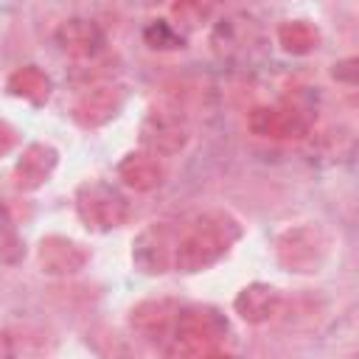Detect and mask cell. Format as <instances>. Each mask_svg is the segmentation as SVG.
<instances>
[{
  "label": "cell",
  "mask_w": 359,
  "mask_h": 359,
  "mask_svg": "<svg viewBox=\"0 0 359 359\" xmlns=\"http://www.w3.org/2000/svg\"><path fill=\"white\" fill-rule=\"evenodd\" d=\"M126 95L129 93H126L123 84H98V87H90V90H84L76 98L70 115H73V121L81 129H98V126H104V123H109L112 118L121 115V109L126 104Z\"/></svg>",
  "instance_id": "obj_7"
},
{
  "label": "cell",
  "mask_w": 359,
  "mask_h": 359,
  "mask_svg": "<svg viewBox=\"0 0 359 359\" xmlns=\"http://www.w3.org/2000/svg\"><path fill=\"white\" fill-rule=\"evenodd\" d=\"M118 177H121V182L126 188L146 194V191H154V188L163 185L165 168H163V163L154 154H149V151H132V154H126L118 163Z\"/></svg>",
  "instance_id": "obj_14"
},
{
  "label": "cell",
  "mask_w": 359,
  "mask_h": 359,
  "mask_svg": "<svg viewBox=\"0 0 359 359\" xmlns=\"http://www.w3.org/2000/svg\"><path fill=\"white\" fill-rule=\"evenodd\" d=\"M90 261V252L67 238V236H45L36 247V264L45 275H56V278H67V275H76L87 266Z\"/></svg>",
  "instance_id": "obj_9"
},
{
  "label": "cell",
  "mask_w": 359,
  "mask_h": 359,
  "mask_svg": "<svg viewBox=\"0 0 359 359\" xmlns=\"http://www.w3.org/2000/svg\"><path fill=\"white\" fill-rule=\"evenodd\" d=\"M227 334V320L219 309L213 306H188L180 309L177 323H174V345L185 356H196L210 351L213 342H219Z\"/></svg>",
  "instance_id": "obj_4"
},
{
  "label": "cell",
  "mask_w": 359,
  "mask_h": 359,
  "mask_svg": "<svg viewBox=\"0 0 359 359\" xmlns=\"http://www.w3.org/2000/svg\"><path fill=\"white\" fill-rule=\"evenodd\" d=\"M199 359H236L233 353H224V351H205Z\"/></svg>",
  "instance_id": "obj_24"
},
{
  "label": "cell",
  "mask_w": 359,
  "mask_h": 359,
  "mask_svg": "<svg viewBox=\"0 0 359 359\" xmlns=\"http://www.w3.org/2000/svg\"><path fill=\"white\" fill-rule=\"evenodd\" d=\"M14 356H17L14 339H11L6 331H0V359H14Z\"/></svg>",
  "instance_id": "obj_23"
},
{
  "label": "cell",
  "mask_w": 359,
  "mask_h": 359,
  "mask_svg": "<svg viewBox=\"0 0 359 359\" xmlns=\"http://www.w3.org/2000/svg\"><path fill=\"white\" fill-rule=\"evenodd\" d=\"M20 143V135H17V129L11 126V123H6V121H0V157H6L14 146Z\"/></svg>",
  "instance_id": "obj_22"
},
{
  "label": "cell",
  "mask_w": 359,
  "mask_h": 359,
  "mask_svg": "<svg viewBox=\"0 0 359 359\" xmlns=\"http://www.w3.org/2000/svg\"><path fill=\"white\" fill-rule=\"evenodd\" d=\"M143 39H146V45L154 48V50H177V48L185 45V36H182V34L174 28V22H168V20H151V22L146 25V31H143Z\"/></svg>",
  "instance_id": "obj_19"
},
{
  "label": "cell",
  "mask_w": 359,
  "mask_h": 359,
  "mask_svg": "<svg viewBox=\"0 0 359 359\" xmlns=\"http://www.w3.org/2000/svg\"><path fill=\"white\" fill-rule=\"evenodd\" d=\"M210 14H213V6H208V3H174V6H171V17H174V22L182 25V28H196V25L205 22ZM177 25H174V28H177Z\"/></svg>",
  "instance_id": "obj_20"
},
{
  "label": "cell",
  "mask_w": 359,
  "mask_h": 359,
  "mask_svg": "<svg viewBox=\"0 0 359 359\" xmlns=\"http://www.w3.org/2000/svg\"><path fill=\"white\" fill-rule=\"evenodd\" d=\"M6 87H8L11 95H17V98H22V101H31V104H45V101L50 98V90H53L50 76H48L42 67H36V65L17 67V70L8 76Z\"/></svg>",
  "instance_id": "obj_16"
},
{
  "label": "cell",
  "mask_w": 359,
  "mask_h": 359,
  "mask_svg": "<svg viewBox=\"0 0 359 359\" xmlns=\"http://www.w3.org/2000/svg\"><path fill=\"white\" fill-rule=\"evenodd\" d=\"M25 258V244L20 238V230L11 219V210L6 202H0V261L8 266H17Z\"/></svg>",
  "instance_id": "obj_18"
},
{
  "label": "cell",
  "mask_w": 359,
  "mask_h": 359,
  "mask_svg": "<svg viewBox=\"0 0 359 359\" xmlns=\"http://www.w3.org/2000/svg\"><path fill=\"white\" fill-rule=\"evenodd\" d=\"M247 129L269 140H292L309 132V118L297 107H252L247 115Z\"/></svg>",
  "instance_id": "obj_8"
},
{
  "label": "cell",
  "mask_w": 359,
  "mask_h": 359,
  "mask_svg": "<svg viewBox=\"0 0 359 359\" xmlns=\"http://www.w3.org/2000/svg\"><path fill=\"white\" fill-rule=\"evenodd\" d=\"M56 163H59V151L50 143H31L22 149L11 171V180L20 191H36L50 180Z\"/></svg>",
  "instance_id": "obj_12"
},
{
  "label": "cell",
  "mask_w": 359,
  "mask_h": 359,
  "mask_svg": "<svg viewBox=\"0 0 359 359\" xmlns=\"http://www.w3.org/2000/svg\"><path fill=\"white\" fill-rule=\"evenodd\" d=\"M76 213L87 230L109 233V230L126 224L129 202L118 188H112L101 180H90V182L79 185V191H76Z\"/></svg>",
  "instance_id": "obj_3"
},
{
  "label": "cell",
  "mask_w": 359,
  "mask_h": 359,
  "mask_svg": "<svg viewBox=\"0 0 359 359\" xmlns=\"http://www.w3.org/2000/svg\"><path fill=\"white\" fill-rule=\"evenodd\" d=\"M359 62H356V56H348V59H342V62H337L334 65V79L337 81H345V84H356V76H359V67H356Z\"/></svg>",
  "instance_id": "obj_21"
},
{
  "label": "cell",
  "mask_w": 359,
  "mask_h": 359,
  "mask_svg": "<svg viewBox=\"0 0 359 359\" xmlns=\"http://www.w3.org/2000/svg\"><path fill=\"white\" fill-rule=\"evenodd\" d=\"M177 303L160 297V300H143L132 309L129 314V325L137 337L149 339V342H163L165 337H171L174 323H177Z\"/></svg>",
  "instance_id": "obj_11"
},
{
  "label": "cell",
  "mask_w": 359,
  "mask_h": 359,
  "mask_svg": "<svg viewBox=\"0 0 359 359\" xmlns=\"http://www.w3.org/2000/svg\"><path fill=\"white\" fill-rule=\"evenodd\" d=\"M191 132H188V123L185 118L171 109V107H157L151 109L143 123H140V143L149 154L154 157H171V154H180L188 143Z\"/></svg>",
  "instance_id": "obj_6"
},
{
  "label": "cell",
  "mask_w": 359,
  "mask_h": 359,
  "mask_svg": "<svg viewBox=\"0 0 359 359\" xmlns=\"http://www.w3.org/2000/svg\"><path fill=\"white\" fill-rule=\"evenodd\" d=\"M53 39H56L59 50L73 59H95L107 45V36L98 28V22L84 20V17H70V20L59 22Z\"/></svg>",
  "instance_id": "obj_10"
},
{
  "label": "cell",
  "mask_w": 359,
  "mask_h": 359,
  "mask_svg": "<svg viewBox=\"0 0 359 359\" xmlns=\"http://www.w3.org/2000/svg\"><path fill=\"white\" fill-rule=\"evenodd\" d=\"M280 306H283V297L269 283H250L233 297L236 314L250 325H264L275 320L280 314Z\"/></svg>",
  "instance_id": "obj_13"
},
{
  "label": "cell",
  "mask_w": 359,
  "mask_h": 359,
  "mask_svg": "<svg viewBox=\"0 0 359 359\" xmlns=\"http://www.w3.org/2000/svg\"><path fill=\"white\" fill-rule=\"evenodd\" d=\"M278 45L292 56H306L320 45V31L309 20H286L278 25Z\"/></svg>",
  "instance_id": "obj_17"
},
{
  "label": "cell",
  "mask_w": 359,
  "mask_h": 359,
  "mask_svg": "<svg viewBox=\"0 0 359 359\" xmlns=\"http://www.w3.org/2000/svg\"><path fill=\"white\" fill-rule=\"evenodd\" d=\"M331 255V236L320 224H294L275 238V258L283 269L314 275Z\"/></svg>",
  "instance_id": "obj_2"
},
{
  "label": "cell",
  "mask_w": 359,
  "mask_h": 359,
  "mask_svg": "<svg viewBox=\"0 0 359 359\" xmlns=\"http://www.w3.org/2000/svg\"><path fill=\"white\" fill-rule=\"evenodd\" d=\"M210 42L222 56H233L236 50H247V48H252V42H258L255 20L250 14H227L224 20L216 22Z\"/></svg>",
  "instance_id": "obj_15"
},
{
  "label": "cell",
  "mask_w": 359,
  "mask_h": 359,
  "mask_svg": "<svg viewBox=\"0 0 359 359\" xmlns=\"http://www.w3.org/2000/svg\"><path fill=\"white\" fill-rule=\"evenodd\" d=\"M241 238V222L227 210H210L191 222V227L177 241L174 269L194 275L216 261H222L230 247Z\"/></svg>",
  "instance_id": "obj_1"
},
{
  "label": "cell",
  "mask_w": 359,
  "mask_h": 359,
  "mask_svg": "<svg viewBox=\"0 0 359 359\" xmlns=\"http://www.w3.org/2000/svg\"><path fill=\"white\" fill-rule=\"evenodd\" d=\"M177 236L171 224L154 222L143 227L135 241H132V264L143 275H165L174 269V255H177Z\"/></svg>",
  "instance_id": "obj_5"
}]
</instances>
